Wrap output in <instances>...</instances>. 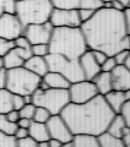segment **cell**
Wrapping results in <instances>:
<instances>
[{"instance_id": "cell-10", "label": "cell", "mask_w": 130, "mask_h": 147, "mask_svg": "<svg viewBox=\"0 0 130 147\" xmlns=\"http://www.w3.org/2000/svg\"><path fill=\"white\" fill-rule=\"evenodd\" d=\"M49 21L54 27H80L77 9H53Z\"/></svg>"}, {"instance_id": "cell-33", "label": "cell", "mask_w": 130, "mask_h": 147, "mask_svg": "<svg viewBox=\"0 0 130 147\" xmlns=\"http://www.w3.org/2000/svg\"><path fill=\"white\" fill-rule=\"evenodd\" d=\"M35 109H36V105L33 103H27L22 107L18 113H20V118H27V119H32L33 118V114H35Z\"/></svg>"}, {"instance_id": "cell-14", "label": "cell", "mask_w": 130, "mask_h": 147, "mask_svg": "<svg viewBox=\"0 0 130 147\" xmlns=\"http://www.w3.org/2000/svg\"><path fill=\"white\" fill-rule=\"evenodd\" d=\"M79 61H80L85 80H92L97 74L101 71V65L95 60L92 52L90 49H87L86 52L79 58Z\"/></svg>"}, {"instance_id": "cell-37", "label": "cell", "mask_w": 130, "mask_h": 147, "mask_svg": "<svg viewBox=\"0 0 130 147\" xmlns=\"http://www.w3.org/2000/svg\"><path fill=\"white\" fill-rule=\"evenodd\" d=\"M95 11L96 10H91V9H81V7H79L77 12H79V17H80L81 24L82 22H85V21H87V20H90V18L93 16Z\"/></svg>"}, {"instance_id": "cell-9", "label": "cell", "mask_w": 130, "mask_h": 147, "mask_svg": "<svg viewBox=\"0 0 130 147\" xmlns=\"http://www.w3.org/2000/svg\"><path fill=\"white\" fill-rule=\"evenodd\" d=\"M53 30H54V26L48 20L44 24H33V25L26 26L24 30V36L28 39L31 45L41 44V43L48 44Z\"/></svg>"}, {"instance_id": "cell-4", "label": "cell", "mask_w": 130, "mask_h": 147, "mask_svg": "<svg viewBox=\"0 0 130 147\" xmlns=\"http://www.w3.org/2000/svg\"><path fill=\"white\" fill-rule=\"evenodd\" d=\"M53 9L50 0H17L15 15L26 27L33 24H44L49 20Z\"/></svg>"}, {"instance_id": "cell-11", "label": "cell", "mask_w": 130, "mask_h": 147, "mask_svg": "<svg viewBox=\"0 0 130 147\" xmlns=\"http://www.w3.org/2000/svg\"><path fill=\"white\" fill-rule=\"evenodd\" d=\"M49 132V136L52 139L59 140L62 144H66V142L72 140V132L66 125V123L64 121L60 114H55V115H50V118L45 123Z\"/></svg>"}, {"instance_id": "cell-22", "label": "cell", "mask_w": 130, "mask_h": 147, "mask_svg": "<svg viewBox=\"0 0 130 147\" xmlns=\"http://www.w3.org/2000/svg\"><path fill=\"white\" fill-rule=\"evenodd\" d=\"M24 63H25V60L17 54L15 48L11 49L10 52H7L3 57V66L5 69H14V67H18V66H24Z\"/></svg>"}, {"instance_id": "cell-55", "label": "cell", "mask_w": 130, "mask_h": 147, "mask_svg": "<svg viewBox=\"0 0 130 147\" xmlns=\"http://www.w3.org/2000/svg\"><path fill=\"white\" fill-rule=\"evenodd\" d=\"M3 1L4 0H0V15L3 13Z\"/></svg>"}, {"instance_id": "cell-26", "label": "cell", "mask_w": 130, "mask_h": 147, "mask_svg": "<svg viewBox=\"0 0 130 147\" xmlns=\"http://www.w3.org/2000/svg\"><path fill=\"white\" fill-rule=\"evenodd\" d=\"M55 9H79L80 0H50Z\"/></svg>"}, {"instance_id": "cell-5", "label": "cell", "mask_w": 130, "mask_h": 147, "mask_svg": "<svg viewBox=\"0 0 130 147\" xmlns=\"http://www.w3.org/2000/svg\"><path fill=\"white\" fill-rule=\"evenodd\" d=\"M6 70H7L6 88L11 93L26 96V94H32L38 88L42 77L30 71L25 66L6 69Z\"/></svg>"}, {"instance_id": "cell-19", "label": "cell", "mask_w": 130, "mask_h": 147, "mask_svg": "<svg viewBox=\"0 0 130 147\" xmlns=\"http://www.w3.org/2000/svg\"><path fill=\"white\" fill-rule=\"evenodd\" d=\"M28 135L31 137H33L37 142L48 141L50 139L45 123H38V121H35V120H32L31 125L28 127Z\"/></svg>"}, {"instance_id": "cell-13", "label": "cell", "mask_w": 130, "mask_h": 147, "mask_svg": "<svg viewBox=\"0 0 130 147\" xmlns=\"http://www.w3.org/2000/svg\"><path fill=\"white\" fill-rule=\"evenodd\" d=\"M112 79V88L117 91H125L130 88V70L123 65H115V67L110 71Z\"/></svg>"}, {"instance_id": "cell-46", "label": "cell", "mask_w": 130, "mask_h": 147, "mask_svg": "<svg viewBox=\"0 0 130 147\" xmlns=\"http://www.w3.org/2000/svg\"><path fill=\"white\" fill-rule=\"evenodd\" d=\"M27 135H28V129L21 127V126H17L15 134H14V136H15L16 139H21V137H25V136H27Z\"/></svg>"}, {"instance_id": "cell-48", "label": "cell", "mask_w": 130, "mask_h": 147, "mask_svg": "<svg viewBox=\"0 0 130 147\" xmlns=\"http://www.w3.org/2000/svg\"><path fill=\"white\" fill-rule=\"evenodd\" d=\"M110 3H112V9H114V10L123 11L124 9H125V6L119 1V0H110Z\"/></svg>"}, {"instance_id": "cell-53", "label": "cell", "mask_w": 130, "mask_h": 147, "mask_svg": "<svg viewBox=\"0 0 130 147\" xmlns=\"http://www.w3.org/2000/svg\"><path fill=\"white\" fill-rule=\"evenodd\" d=\"M125 66H127L129 70H130V54H129V57H128V59H127V61H125V64H124Z\"/></svg>"}, {"instance_id": "cell-24", "label": "cell", "mask_w": 130, "mask_h": 147, "mask_svg": "<svg viewBox=\"0 0 130 147\" xmlns=\"http://www.w3.org/2000/svg\"><path fill=\"white\" fill-rule=\"evenodd\" d=\"M12 108V93L7 88L0 90V114H6Z\"/></svg>"}, {"instance_id": "cell-8", "label": "cell", "mask_w": 130, "mask_h": 147, "mask_svg": "<svg viewBox=\"0 0 130 147\" xmlns=\"http://www.w3.org/2000/svg\"><path fill=\"white\" fill-rule=\"evenodd\" d=\"M69 97L71 103H85L98 94L95 84L91 80H81L72 82L69 86Z\"/></svg>"}, {"instance_id": "cell-34", "label": "cell", "mask_w": 130, "mask_h": 147, "mask_svg": "<svg viewBox=\"0 0 130 147\" xmlns=\"http://www.w3.org/2000/svg\"><path fill=\"white\" fill-rule=\"evenodd\" d=\"M129 54H130V49H122L115 53L113 55V58H114L115 63H117V65H123V64H125Z\"/></svg>"}, {"instance_id": "cell-15", "label": "cell", "mask_w": 130, "mask_h": 147, "mask_svg": "<svg viewBox=\"0 0 130 147\" xmlns=\"http://www.w3.org/2000/svg\"><path fill=\"white\" fill-rule=\"evenodd\" d=\"M24 66L33 74H36V75H38L39 77H43L48 72V64L47 60H45V57L32 55L31 58L25 60Z\"/></svg>"}, {"instance_id": "cell-40", "label": "cell", "mask_w": 130, "mask_h": 147, "mask_svg": "<svg viewBox=\"0 0 130 147\" xmlns=\"http://www.w3.org/2000/svg\"><path fill=\"white\" fill-rule=\"evenodd\" d=\"M14 42H15V47L17 48H31V43L24 34L18 36L17 38L14 39Z\"/></svg>"}, {"instance_id": "cell-2", "label": "cell", "mask_w": 130, "mask_h": 147, "mask_svg": "<svg viewBox=\"0 0 130 147\" xmlns=\"http://www.w3.org/2000/svg\"><path fill=\"white\" fill-rule=\"evenodd\" d=\"M114 114L103 96L97 94L85 103L77 104L70 102L65 105L60 115L72 135L91 134L98 136L107 130Z\"/></svg>"}, {"instance_id": "cell-50", "label": "cell", "mask_w": 130, "mask_h": 147, "mask_svg": "<svg viewBox=\"0 0 130 147\" xmlns=\"http://www.w3.org/2000/svg\"><path fill=\"white\" fill-rule=\"evenodd\" d=\"M122 140H123V142H124L125 147H130V131L122 137Z\"/></svg>"}, {"instance_id": "cell-47", "label": "cell", "mask_w": 130, "mask_h": 147, "mask_svg": "<svg viewBox=\"0 0 130 147\" xmlns=\"http://www.w3.org/2000/svg\"><path fill=\"white\" fill-rule=\"evenodd\" d=\"M31 123H32V119H27V118H20L17 120V126H21V127H26V129H28L30 125H31Z\"/></svg>"}, {"instance_id": "cell-56", "label": "cell", "mask_w": 130, "mask_h": 147, "mask_svg": "<svg viewBox=\"0 0 130 147\" xmlns=\"http://www.w3.org/2000/svg\"><path fill=\"white\" fill-rule=\"evenodd\" d=\"M1 67H4V66H3V58L0 57V69H1Z\"/></svg>"}, {"instance_id": "cell-1", "label": "cell", "mask_w": 130, "mask_h": 147, "mask_svg": "<svg viewBox=\"0 0 130 147\" xmlns=\"http://www.w3.org/2000/svg\"><path fill=\"white\" fill-rule=\"evenodd\" d=\"M80 28L87 48L101 50L108 57L122 49H130V36L127 32L123 11L101 7L90 20L82 22Z\"/></svg>"}, {"instance_id": "cell-44", "label": "cell", "mask_w": 130, "mask_h": 147, "mask_svg": "<svg viewBox=\"0 0 130 147\" xmlns=\"http://www.w3.org/2000/svg\"><path fill=\"white\" fill-rule=\"evenodd\" d=\"M5 115L9 120L12 121V123H17V120L20 119V113H18V110H16V109H11L10 112H7L5 114Z\"/></svg>"}, {"instance_id": "cell-52", "label": "cell", "mask_w": 130, "mask_h": 147, "mask_svg": "<svg viewBox=\"0 0 130 147\" xmlns=\"http://www.w3.org/2000/svg\"><path fill=\"white\" fill-rule=\"evenodd\" d=\"M124 96H125V99H130V88H128V90H125L124 91Z\"/></svg>"}, {"instance_id": "cell-25", "label": "cell", "mask_w": 130, "mask_h": 147, "mask_svg": "<svg viewBox=\"0 0 130 147\" xmlns=\"http://www.w3.org/2000/svg\"><path fill=\"white\" fill-rule=\"evenodd\" d=\"M16 127H17L16 123L10 121L6 118L5 114H0V131L9 134V135H14L16 131Z\"/></svg>"}, {"instance_id": "cell-27", "label": "cell", "mask_w": 130, "mask_h": 147, "mask_svg": "<svg viewBox=\"0 0 130 147\" xmlns=\"http://www.w3.org/2000/svg\"><path fill=\"white\" fill-rule=\"evenodd\" d=\"M50 115H52V114L49 113L48 109H45L44 107L36 105L35 114H33V118H32V120L38 121V123H47V120L50 118Z\"/></svg>"}, {"instance_id": "cell-57", "label": "cell", "mask_w": 130, "mask_h": 147, "mask_svg": "<svg viewBox=\"0 0 130 147\" xmlns=\"http://www.w3.org/2000/svg\"><path fill=\"white\" fill-rule=\"evenodd\" d=\"M127 7H130V1H129V5H128V6H127Z\"/></svg>"}, {"instance_id": "cell-6", "label": "cell", "mask_w": 130, "mask_h": 147, "mask_svg": "<svg viewBox=\"0 0 130 147\" xmlns=\"http://www.w3.org/2000/svg\"><path fill=\"white\" fill-rule=\"evenodd\" d=\"M32 103L48 109L52 115L60 114L65 105L70 103L69 91L68 88H52V87H48L45 90L37 88L32 93Z\"/></svg>"}, {"instance_id": "cell-35", "label": "cell", "mask_w": 130, "mask_h": 147, "mask_svg": "<svg viewBox=\"0 0 130 147\" xmlns=\"http://www.w3.org/2000/svg\"><path fill=\"white\" fill-rule=\"evenodd\" d=\"M16 4L17 0H4L3 1V12L6 13H16Z\"/></svg>"}, {"instance_id": "cell-49", "label": "cell", "mask_w": 130, "mask_h": 147, "mask_svg": "<svg viewBox=\"0 0 130 147\" xmlns=\"http://www.w3.org/2000/svg\"><path fill=\"white\" fill-rule=\"evenodd\" d=\"M48 144H49V147H62L63 146V144L60 142L59 140H57V139H50L48 140Z\"/></svg>"}, {"instance_id": "cell-58", "label": "cell", "mask_w": 130, "mask_h": 147, "mask_svg": "<svg viewBox=\"0 0 130 147\" xmlns=\"http://www.w3.org/2000/svg\"><path fill=\"white\" fill-rule=\"evenodd\" d=\"M102 1H108V0H102Z\"/></svg>"}, {"instance_id": "cell-54", "label": "cell", "mask_w": 130, "mask_h": 147, "mask_svg": "<svg viewBox=\"0 0 130 147\" xmlns=\"http://www.w3.org/2000/svg\"><path fill=\"white\" fill-rule=\"evenodd\" d=\"M119 1L122 3V4H123V5H124L125 7H127V6L129 5V1H130V0H119Z\"/></svg>"}, {"instance_id": "cell-18", "label": "cell", "mask_w": 130, "mask_h": 147, "mask_svg": "<svg viewBox=\"0 0 130 147\" xmlns=\"http://www.w3.org/2000/svg\"><path fill=\"white\" fill-rule=\"evenodd\" d=\"M42 80L48 85V87H52V88H69L70 86V82L66 77L55 71H48L42 77Z\"/></svg>"}, {"instance_id": "cell-12", "label": "cell", "mask_w": 130, "mask_h": 147, "mask_svg": "<svg viewBox=\"0 0 130 147\" xmlns=\"http://www.w3.org/2000/svg\"><path fill=\"white\" fill-rule=\"evenodd\" d=\"M25 27L22 26L16 15L3 12L0 15V37L14 40L18 36L24 34Z\"/></svg>"}, {"instance_id": "cell-3", "label": "cell", "mask_w": 130, "mask_h": 147, "mask_svg": "<svg viewBox=\"0 0 130 147\" xmlns=\"http://www.w3.org/2000/svg\"><path fill=\"white\" fill-rule=\"evenodd\" d=\"M48 47L49 53L68 59H79L89 49L80 27H54Z\"/></svg>"}, {"instance_id": "cell-7", "label": "cell", "mask_w": 130, "mask_h": 147, "mask_svg": "<svg viewBox=\"0 0 130 147\" xmlns=\"http://www.w3.org/2000/svg\"><path fill=\"white\" fill-rule=\"evenodd\" d=\"M48 64V71H55L66 77L70 84L85 80L79 59H68L60 54L49 53L45 57Z\"/></svg>"}, {"instance_id": "cell-39", "label": "cell", "mask_w": 130, "mask_h": 147, "mask_svg": "<svg viewBox=\"0 0 130 147\" xmlns=\"http://www.w3.org/2000/svg\"><path fill=\"white\" fill-rule=\"evenodd\" d=\"M24 105H25L24 96L12 93V108L16 109V110H20L22 107H24Z\"/></svg>"}, {"instance_id": "cell-20", "label": "cell", "mask_w": 130, "mask_h": 147, "mask_svg": "<svg viewBox=\"0 0 130 147\" xmlns=\"http://www.w3.org/2000/svg\"><path fill=\"white\" fill-rule=\"evenodd\" d=\"M74 147H100L98 139L91 134H75L72 136Z\"/></svg>"}, {"instance_id": "cell-16", "label": "cell", "mask_w": 130, "mask_h": 147, "mask_svg": "<svg viewBox=\"0 0 130 147\" xmlns=\"http://www.w3.org/2000/svg\"><path fill=\"white\" fill-rule=\"evenodd\" d=\"M95 84L97 92L101 96H104L108 93L109 91H112V79H110V72L107 71H100L97 75L91 80Z\"/></svg>"}, {"instance_id": "cell-30", "label": "cell", "mask_w": 130, "mask_h": 147, "mask_svg": "<svg viewBox=\"0 0 130 147\" xmlns=\"http://www.w3.org/2000/svg\"><path fill=\"white\" fill-rule=\"evenodd\" d=\"M103 6L102 0H80V6L81 9H91V10H98Z\"/></svg>"}, {"instance_id": "cell-31", "label": "cell", "mask_w": 130, "mask_h": 147, "mask_svg": "<svg viewBox=\"0 0 130 147\" xmlns=\"http://www.w3.org/2000/svg\"><path fill=\"white\" fill-rule=\"evenodd\" d=\"M14 48H15V42L14 40L0 37V57L3 58L7 52H10Z\"/></svg>"}, {"instance_id": "cell-36", "label": "cell", "mask_w": 130, "mask_h": 147, "mask_svg": "<svg viewBox=\"0 0 130 147\" xmlns=\"http://www.w3.org/2000/svg\"><path fill=\"white\" fill-rule=\"evenodd\" d=\"M119 114H122V117L124 118V120H125V124L130 127V99L125 100V103L123 104V107H122V109H120Z\"/></svg>"}, {"instance_id": "cell-17", "label": "cell", "mask_w": 130, "mask_h": 147, "mask_svg": "<svg viewBox=\"0 0 130 147\" xmlns=\"http://www.w3.org/2000/svg\"><path fill=\"white\" fill-rule=\"evenodd\" d=\"M104 99L107 104L109 105V108L113 110L115 114L120 113V109H122L123 104L125 103V96H124V91H117V90H112L109 91L108 93H106Z\"/></svg>"}, {"instance_id": "cell-43", "label": "cell", "mask_w": 130, "mask_h": 147, "mask_svg": "<svg viewBox=\"0 0 130 147\" xmlns=\"http://www.w3.org/2000/svg\"><path fill=\"white\" fill-rule=\"evenodd\" d=\"M6 81H7V70L5 67L0 69V90L6 88Z\"/></svg>"}, {"instance_id": "cell-45", "label": "cell", "mask_w": 130, "mask_h": 147, "mask_svg": "<svg viewBox=\"0 0 130 147\" xmlns=\"http://www.w3.org/2000/svg\"><path fill=\"white\" fill-rule=\"evenodd\" d=\"M124 13V22H125V27H127V32L130 36V7H125L123 10Z\"/></svg>"}, {"instance_id": "cell-38", "label": "cell", "mask_w": 130, "mask_h": 147, "mask_svg": "<svg viewBox=\"0 0 130 147\" xmlns=\"http://www.w3.org/2000/svg\"><path fill=\"white\" fill-rule=\"evenodd\" d=\"M117 63H115L114 58L113 57H107V59L103 61V64L101 65V71H107V72H110L115 67Z\"/></svg>"}, {"instance_id": "cell-28", "label": "cell", "mask_w": 130, "mask_h": 147, "mask_svg": "<svg viewBox=\"0 0 130 147\" xmlns=\"http://www.w3.org/2000/svg\"><path fill=\"white\" fill-rule=\"evenodd\" d=\"M0 147H16V137L0 131Z\"/></svg>"}, {"instance_id": "cell-41", "label": "cell", "mask_w": 130, "mask_h": 147, "mask_svg": "<svg viewBox=\"0 0 130 147\" xmlns=\"http://www.w3.org/2000/svg\"><path fill=\"white\" fill-rule=\"evenodd\" d=\"M90 50H91V49H90ZM91 52H92V55H93L95 60L100 65H102V64H103V61L107 59V57H108V55H107L104 52H101V50H91Z\"/></svg>"}, {"instance_id": "cell-32", "label": "cell", "mask_w": 130, "mask_h": 147, "mask_svg": "<svg viewBox=\"0 0 130 147\" xmlns=\"http://www.w3.org/2000/svg\"><path fill=\"white\" fill-rule=\"evenodd\" d=\"M16 146L18 147H38V142H37L33 137L27 135L21 139H16Z\"/></svg>"}, {"instance_id": "cell-21", "label": "cell", "mask_w": 130, "mask_h": 147, "mask_svg": "<svg viewBox=\"0 0 130 147\" xmlns=\"http://www.w3.org/2000/svg\"><path fill=\"white\" fill-rule=\"evenodd\" d=\"M97 139H98L100 147H125L122 137L114 136L107 130L100 134Z\"/></svg>"}, {"instance_id": "cell-29", "label": "cell", "mask_w": 130, "mask_h": 147, "mask_svg": "<svg viewBox=\"0 0 130 147\" xmlns=\"http://www.w3.org/2000/svg\"><path fill=\"white\" fill-rule=\"evenodd\" d=\"M31 50H32V54L37 55V57H47L49 54V47H48V44H45V43L32 44Z\"/></svg>"}, {"instance_id": "cell-23", "label": "cell", "mask_w": 130, "mask_h": 147, "mask_svg": "<svg viewBox=\"0 0 130 147\" xmlns=\"http://www.w3.org/2000/svg\"><path fill=\"white\" fill-rule=\"evenodd\" d=\"M124 126H127L124 118L122 117V114L118 113V114H114V117L112 118L108 127H107V131L110 132V134L114 135V136H117V137H122Z\"/></svg>"}, {"instance_id": "cell-42", "label": "cell", "mask_w": 130, "mask_h": 147, "mask_svg": "<svg viewBox=\"0 0 130 147\" xmlns=\"http://www.w3.org/2000/svg\"><path fill=\"white\" fill-rule=\"evenodd\" d=\"M15 49H16L17 54L20 55L24 60H27V59L31 58L32 55H33V54H32L31 48H17V47H15Z\"/></svg>"}, {"instance_id": "cell-51", "label": "cell", "mask_w": 130, "mask_h": 147, "mask_svg": "<svg viewBox=\"0 0 130 147\" xmlns=\"http://www.w3.org/2000/svg\"><path fill=\"white\" fill-rule=\"evenodd\" d=\"M38 147H49L48 141H41V142H38Z\"/></svg>"}]
</instances>
